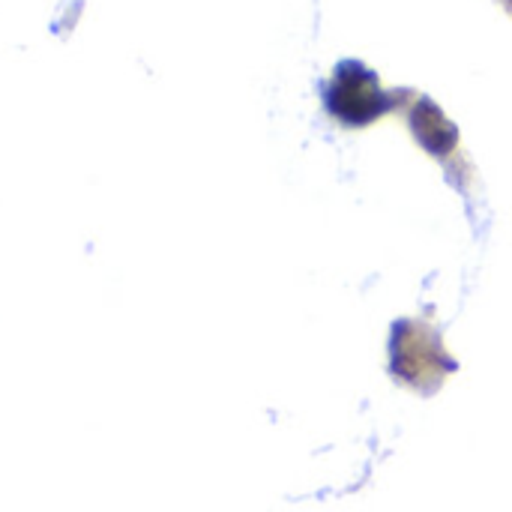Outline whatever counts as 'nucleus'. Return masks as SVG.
Instances as JSON below:
<instances>
[{"mask_svg": "<svg viewBox=\"0 0 512 512\" xmlns=\"http://www.w3.org/2000/svg\"><path fill=\"white\" fill-rule=\"evenodd\" d=\"M330 108L336 117L348 123H369L387 108V96L381 93L375 75L357 63H348L339 69L333 87H330Z\"/></svg>", "mask_w": 512, "mask_h": 512, "instance_id": "f257e3e1", "label": "nucleus"}, {"mask_svg": "<svg viewBox=\"0 0 512 512\" xmlns=\"http://www.w3.org/2000/svg\"><path fill=\"white\" fill-rule=\"evenodd\" d=\"M411 126H414V135L420 138V144H423L429 153H438V156L450 153V150L456 147V141H459V129H456V126L447 120V114H444L435 102H429V99H423V102L414 108Z\"/></svg>", "mask_w": 512, "mask_h": 512, "instance_id": "f03ea898", "label": "nucleus"}]
</instances>
